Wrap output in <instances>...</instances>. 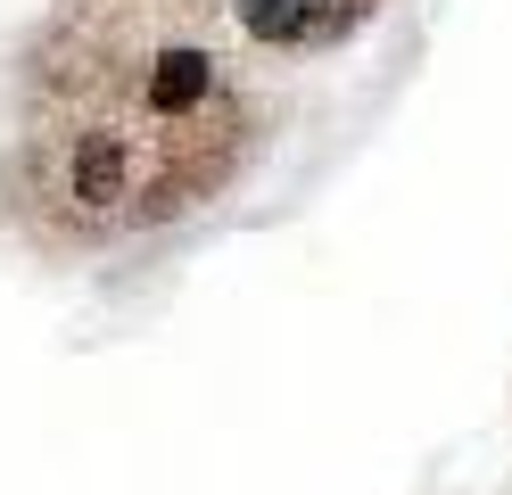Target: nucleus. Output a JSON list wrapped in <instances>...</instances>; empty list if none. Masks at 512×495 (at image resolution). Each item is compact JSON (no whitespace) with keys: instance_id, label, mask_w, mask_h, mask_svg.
<instances>
[{"instance_id":"f257e3e1","label":"nucleus","mask_w":512,"mask_h":495,"mask_svg":"<svg viewBox=\"0 0 512 495\" xmlns=\"http://www.w3.org/2000/svg\"><path fill=\"white\" fill-rule=\"evenodd\" d=\"M199 91H207V58H199V50H166V58H157V75H149V99H157V108H190Z\"/></svg>"},{"instance_id":"f03ea898","label":"nucleus","mask_w":512,"mask_h":495,"mask_svg":"<svg viewBox=\"0 0 512 495\" xmlns=\"http://www.w3.org/2000/svg\"><path fill=\"white\" fill-rule=\"evenodd\" d=\"M314 9H323V0H248V33H265V42H290V33H306L314 25Z\"/></svg>"},{"instance_id":"7ed1b4c3","label":"nucleus","mask_w":512,"mask_h":495,"mask_svg":"<svg viewBox=\"0 0 512 495\" xmlns=\"http://www.w3.org/2000/svg\"><path fill=\"white\" fill-rule=\"evenodd\" d=\"M116 174H124V165H116V149H108V141H83V165H75V190L91 198V207H108V198H116Z\"/></svg>"}]
</instances>
